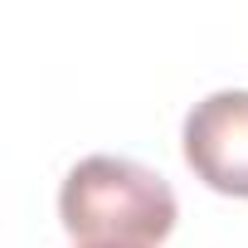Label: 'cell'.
Instances as JSON below:
<instances>
[{"mask_svg": "<svg viewBox=\"0 0 248 248\" xmlns=\"http://www.w3.org/2000/svg\"><path fill=\"white\" fill-rule=\"evenodd\" d=\"M175 214L166 175L127 156H88L59 185V219L78 248H156L170 238Z\"/></svg>", "mask_w": 248, "mask_h": 248, "instance_id": "obj_1", "label": "cell"}, {"mask_svg": "<svg viewBox=\"0 0 248 248\" xmlns=\"http://www.w3.org/2000/svg\"><path fill=\"white\" fill-rule=\"evenodd\" d=\"M185 166L219 195L248 200V88L209 93L185 117Z\"/></svg>", "mask_w": 248, "mask_h": 248, "instance_id": "obj_2", "label": "cell"}]
</instances>
